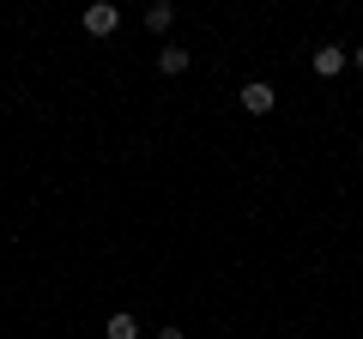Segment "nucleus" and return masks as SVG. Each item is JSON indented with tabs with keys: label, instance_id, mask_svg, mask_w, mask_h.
<instances>
[{
	"label": "nucleus",
	"instance_id": "f257e3e1",
	"mask_svg": "<svg viewBox=\"0 0 363 339\" xmlns=\"http://www.w3.org/2000/svg\"><path fill=\"white\" fill-rule=\"evenodd\" d=\"M236 97H242V109H248V116H272V104H279V91H272L267 79H248V85H242Z\"/></svg>",
	"mask_w": 363,
	"mask_h": 339
},
{
	"label": "nucleus",
	"instance_id": "f03ea898",
	"mask_svg": "<svg viewBox=\"0 0 363 339\" xmlns=\"http://www.w3.org/2000/svg\"><path fill=\"white\" fill-rule=\"evenodd\" d=\"M345 61H351V55L339 49V43H321V49L309 55V67H315V73H321V79H333V73H345Z\"/></svg>",
	"mask_w": 363,
	"mask_h": 339
},
{
	"label": "nucleus",
	"instance_id": "7ed1b4c3",
	"mask_svg": "<svg viewBox=\"0 0 363 339\" xmlns=\"http://www.w3.org/2000/svg\"><path fill=\"white\" fill-rule=\"evenodd\" d=\"M116 25H121V13L109 6V0H97V6H85V30H91V37H109Z\"/></svg>",
	"mask_w": 363,
	"mask_h": 339
},
{
	"label": "nucleus",
	"instance_id": "20e7f679",
	"mask_svg": "<svg viewBox=\"0 0 363 339\" xmlns=\"http://www.w3.org/2000/svg\"><path fill=\"white\" fill-rule=\"evenodd\" d=\"M157 73H188V49H157Z\"/></svg>",
	"mask_w": 363,
	"mask_h": 339
},
{
	"label": "nucleus",
	"instance_id": "39448f33",
	"mask_svg": "<svg viewBox=\"0 0 363 339\" xmlns=\"http://www.w3.org/2000/svg\"><path fill=\"white\" fill-rule=\"evenodd\" d=\"M104 333H109V339H140V321H133V315H109Z\"/></svg>",
	"mask_w": 363,
	"mask_h": 339
},
{
	"label": "nucleus",
	"instance_id": "423d86ee",
	"mask_svg": "<svg viewBox=\"0 0 363 339\" xmlns=\"http://www.w3.org/2000/svg\"><path fill=\"white\" fill-rule=\"evenodd\" d=\"M169 18H176V6H169V0H157V6H145V25H152V30H169Z\"/></svg>",
	"mask_w": 363,
	"mask_h": 339
},
{
	"label": "nucleus",
	"instance_id": "0eeeda50",
	"mask_svg": "<svg viewBox=\"0 0 363 339\" xmlns=\"http://www.w3.org/2000/svg\"><path fill=\"white\" fill-rule=\"evenodd\" d=\"M157 339H182V327H164V333H157Z\"/></svg>",
	"mask_w": 363,
	"mask_h": 339
},
{
	"label": "nucleus",
	"instance_id": "6e6552de",
	"mask_svg": "<svg viewBox=\"0 0 363 339\" xmlns=\"http://www.w3.org/2000/svg\"><path fill=\"white\" fill-rule=\"evenodd\" d=\"M351 67H363V43H357V49H351Z\"/></svg>",
	"mask_w": 363,
	"mask_h": 339
}]
</instances>
